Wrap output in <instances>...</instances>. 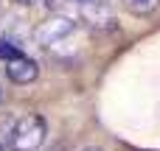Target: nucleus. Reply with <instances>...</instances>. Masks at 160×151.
Segmentation results:
<instances>
[{
	"instance_id": "obj_1",
	"label": "nucleus",
	"mask_w": 160,
	"mask_h": 151,
	"mask_svg": "<svg viewBox=\"0 0 160 151\" xmlns=\"http://www.w3.org/2000/svg\"><path fill=\"white\" fill-rule=\"evenodd\" d=\"M45 137H48L45 118L28 112V115H22L20 120L11 123V129L6 134V146L11 151H37V149H42Z\"/></svg>"
},
{
	"instance_id": "obj_2",
	"label": "nucleus",
	"mask_w": 160,
	"mask_h": 151,
	"mask_svg": "<svg viewBox=\"0 0 160 151\" xmlns=\"http://www.w3.org/2000/svg\"><path fill=\"white\" fill-rule=\"evenodd\" d=\"M70 34H73V20H68V17H53V20H48L37 28V39L48 48H56Z\"/></svg>"
},
{
	"instance_id": "obj_3",
	"label": "nucleus",
	"mask_w": 160,
	"mask_h": 151,
	"mask_svg": "<svg viewBox=\"0 0 160 151\" xmlns=\"http://www.w3.org/2000/svg\"><path fill=\"white\" fill-rule=\"evenodd\" d=\"M6 76L14 84H31L39 76V64L34 59H28V56H20V59H14V62L6 64Z\"/></svg>"
},
{
	"instance_id": "obj_4",
	"label": "nucleus",
	"mask_w": 160,
	"mask_h": 151,
	"mask_svg": "<svg viewBox=\"0 0 160 151\" xmlns=\"http://www.w3.org/2000/svg\"><path fill=\"white\" fill-rule=\"evenodd\" d=\"M160 0H124V6H127V11H132L135 17H146V14H152L155 8H158Z\"/></svg>"
},
{
	"instance_id": "obj_5",
	"label": "nucleus",
	"mask_w": 160,
	"mask_h": 151,
	"mask_svg": "<svg viewBox=\"0 0 160 151\" xmlns=\"http://www.w3.org/2000/svg\"><path fill=\"white\" fill-rule=\"evenodd\" d=\"M22 53H20V48L11 42V39H0V59L8 64V62H14V59H20Z\"/></svg>"
},
{
	"instance_id": "obj_6",
	"label": "nucleus",
	"mask_w": 160,
	"mask_h": 151,
	"mask_svg": "<svg viewBox=\"0 0 160 151\" xmlns=\"http://www.w3.org/2000/svg\"><path fill=\"white\" fill-rule=\"evenodd\" d=\"M0 151H8V146H6V137H0Z\"/></svg>"
},
{
	"instance_id": "obj_7",
	"label": "nucleus",
	"mask_w": 160,
	"mask_h": 151,
	"mask_svg": "<svg viewBox=\"0 0 160 151\" xmlns=\"http://www.w3.org/2000/svg\"><path fill=\"white\" fill-rule=\"evenodd\" d=\"M20 3H25V6H31V3H39V0H20Z\"/></svg>"
},
{
	"instance_id": "obj_8",
	"label": "nucleus",
	"mask_w": 160,
	"mask_h": 151,
	"mask_svg": "<svg viewBox=\"0 0 160 151\" xmlns=\"http://www.w3.org/2000/svg\"><path fill=\"white\" fill-rule=\"evenodd\" d=\"M79 3H101V0H79Z\"/></svg>"
},
{
	"instance_id": "obj_9",
	"label": "nucleus",
	"mask_w": 160,
	"mask_h": 151,
	"mask_svg": "<svg viewBox=\"0 0 160 151\" xmlns=\"http://www.w3.org/2000/svg\"><path fill=\"white\" fill-rule=\"evenodd\" d=\"M84 151H101V149H84Z\"/></svg>"
},
{
	"instance_id": "obj_10",
	"label": "nucleus",
	"mask_w": 160,
	"mask_h": 151,
	"mask_svg": "<svg viewBox=\"0 0 160 151\" xmlns=\"http://www.w3.org/2000/svg\"><path fill=\"white\" fill-rule=\"evenodd\" d=\"M0 98H3V84H0Z\"/></svg>"
}]
</instances>
